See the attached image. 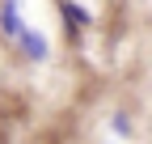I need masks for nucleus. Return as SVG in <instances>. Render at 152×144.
<instances>
[{
  "mask_svg": "<svg viewBox=\"0 0 152 144\" xmlns=\"http://www.w3.org/2000/svg\"><path fill=\"white\" fill-rule=\"evenodd\" d=\"M64 21H68V26H85V21H89V9H76V4H64Z\"/></svg>",
  "mask_w": 152,
  "mask_h": 144,
  "instance_id": "nucleus-2",
  "label": "nucleus"
},
{
  "mask_svg": "<svg viewBox=\"0 0 152 144\" xmlns=\"http://www.w3.org/2000/svg\"><path fill=\"white\" fill-rule=\"evenodd\" d=\"M21 38H26V51H30L34 60H42V55H47V43L38 38V34H21Z\"/></svg>",
  "mask_w": 152,
  "mask_h": 144,
  "instance_id": "nucleus-3",
  "label": "nucleus"
},
{
  "mask_svg": "<svg viewBox=\"0 0 152 144\" xmlns=\"http://www.w3.org/2000/svg\"><path fill=\"white\" fill-rule=\"evenodd\" d=\"M0 21H4V34H26V30H21V13H17V4H0Z\"/></svg>",
  "mask_w": 152,
  "mask_h": 144,
  "instance_id": "nucleus-1",
  "label": "nucleus"
}]
</instances>
